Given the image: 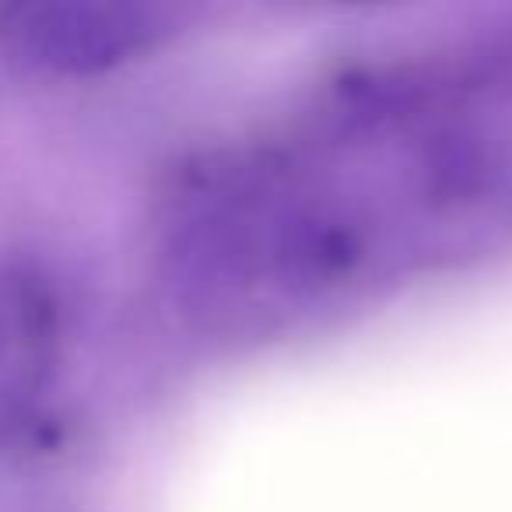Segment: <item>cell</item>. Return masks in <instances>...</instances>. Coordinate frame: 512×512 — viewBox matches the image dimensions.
<instances>
[{
  "label": "cell",
  "mask_w": 512,
  "mask_h": 512,
  "mask_svg": "<svg viewBox=\"0 0 512 512\" xmlns=\"http://www.w3.org/2000/svg\"><path fill=\"white\" fill-rule=\"evenodd\" d=\"M144 25L123 8L46 4L25 11L22 39L29 53L60 71H102L141 43Z\"/></svg>",
  "instance_id": "obj_1"
}]
</instances>
